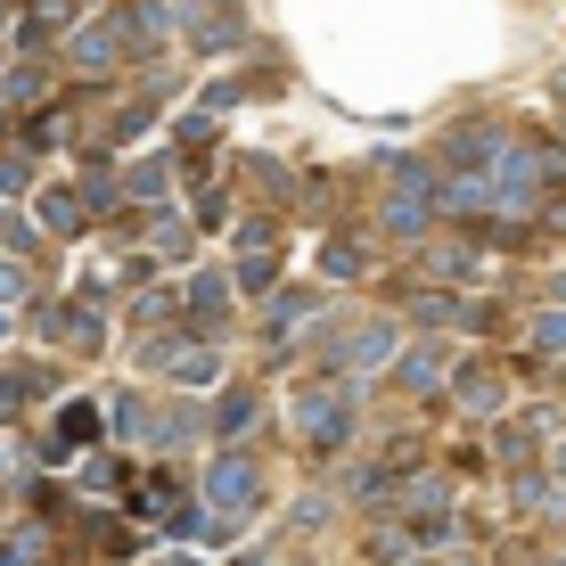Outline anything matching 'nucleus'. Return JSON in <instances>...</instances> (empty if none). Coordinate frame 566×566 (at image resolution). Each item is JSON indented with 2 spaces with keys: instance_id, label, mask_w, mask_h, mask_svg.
<instances>
[{
  "instance_id": "nucleus-7",
  "label": "nucleus",
  "mask_w": 566,
  "mask_h": 566,
  "mask_svg": "<svg viewBox=\"0 0 566 566\" xmlns=\"http://www.w3.org/2000/svg\"><path fill=\"white\" fill-rule=\"evenodd\" d=\"M42 213H50V222H57V230H74V213H83V206H74V198H66V189H50V206H42Z\"/></svg>"
},
{
  "instance_id": "nucleus-3",
  "label": "nucleus",
  "mask_w": 566,
  "mask_h": 566,
  "mask_svg": "<svg viewBox=\"0 0 566 566\" xmlns=\"http://www.w3.org/2000/svg\"><path fill=\"white\" fill-rule=\"evenodd\" d=\"M83 436H91V402H66V419H57V436H50V443H57V452H74Z\"/></svg>"
},
{
  "instance_id": "nucleus-2",
  "label": "nucleus",
  "mask_w": 566,
  "mask_h": 566,
  "mask_svg": "<svg viewBox=\"0 0 566 566\" xmlns=\"http://www.w3.org/2000/svg\"><path fill=\"white\" fill-rule=\"evenodd\" d=\"M345 427H354V419H345V395H304V436L321 443V452L345 443Z\"/></svg>"
},
{
  "instance_id": "nucleus-6",
  "label": "nucleus",
  "mask_w": 566,
  "mask_h": 566,
  "mask_svg": "<svg viewBox=\"0 0 566 566\" xmlns=\"http://www.w3.org/2000/svg\"><path fill=\"white\" fill-rule=\"evenodd\" d=\"M189 287H198V296H189V304H198V321H213V312H222V280H189Z\"/></svg>"
},
{
  "instance_id": "nucleus-5",
  "label": "nucleus",
  "mask_w": 566,
  "mask_h": 566,
  "mask_svg": "<svg viewBox=\"0 0 566 566\" xmlns=\"http://www.w3.org/2000/svg\"><path fill=\"white\" fill-rule=\"evenodd\" d=\"M247 427H255V395H230L222 402V436H247Z\"/></svg>"
},
{
  "instance_id": "nucleus-8",
  "label": "nucleus",
  "mask_w": 566,
  "mask_h": 566,
  "mask_svg": "<svg viewBox=\"0 0 566 566\" xmlns=\"http://www.w3.org/2000/svg\"><path fill=\"white\" fill-rule=\"evenodd\" d=\"M165 566H189V558H165Z\"/></svg>"
},
{
  "instance_id": "nucleus-1",
  "label": "nucleus",
  "mask_w": 566,
  "mask_h": 566,
  "mask_svg": "<svg viewBox=\"0 0 566 566\" xmlns=\"http://www.w3.org/2000/svg\"><path fill=\"white\" fill-rule=\"evenodd\" d=\"M206 501H213L222 517H239L247 501H255V460H247V452H222V460H213V476H206Z\"/></svg>"
},
{
  "instance_id": "nucleus-4",
  "label": "nucleus",
  "mask_w": 566,
  "mask_h": 566,
  "mask_svg": "<svg viewBox=\"0 0 566 566\" xmlns=\"http://www.w3.org/2000/svg\"><path fill=\"white\" fill-rule=\"evenodd\" d=\"M172 378H181V386H206V378H213V354H189V345H181V354H172Z\"/></svg>"
}]
</instances>
